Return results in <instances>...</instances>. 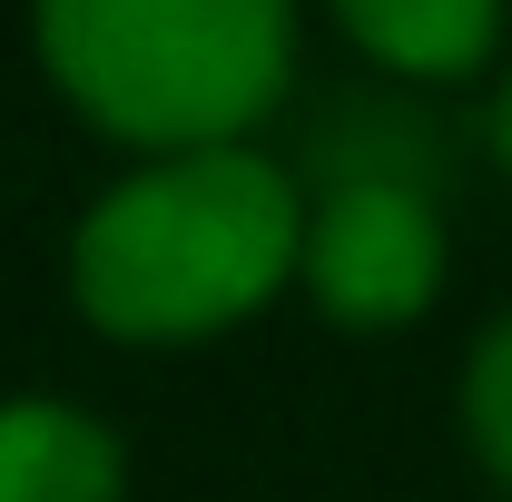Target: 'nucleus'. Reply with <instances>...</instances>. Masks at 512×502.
<instances>
[{"label": "nucleus", "instance_id": "obj_1", "mask_svg": "<svg viewBox=\"0 0 512 502\" xmlns=\"http://www.w3.org/2000/svg\"><path fill=\"white\" fill-rule=\"evenodd\" d=\"M306 256L296 188L247 148H197L128 178L79 227V306L109 335H207L276 296Z\"/></svg>", "mask_w": 512, "mask_h": 502}, {"label": "nucleus", "instance_id": "obj_2", "mask_svg": "<svg viewBox=\"0 0 512 502\" xmlns=\"http://www.w3.org/2000/svg\"><path fill=\"white\" fill-rule=\"evenodd\" d=\"M40 50L99 128L197 158L286 89V0H40Z\"/></svg>", "mask_w": 512, "mask_h": 502}, {"label": "nucleus", "instance_id": "obj_3", "mask_svg": "<svg viewBox=\"0 0 512 502\" xmlns=\"http://www.w3.org/2000/svg\"><path fill=\"white\" fill-rule=\"evenodd\" d=\"M444 276V227L414 178L345 168L306 217V286L335 325H404Z\"/></svg>", "mask_w": 512, "mask_h": 502}, {"label": "nucleus", "instance_id": "obj_4", "mask_svg": "<svg viewBox=\"0 0 512 502\" xmlns=\"http://www.w3.org/2000/svg\"><path fill=\"white\" fill-rule=\"evenodd\" d=\"M0 502H119V443L69 404H0Z\"/></svg>", "mask_w": 512, "mask_h": 502}, {"label": "nucleus", "instance_id": "obj_5", "mask_svg": "<svg viewBox=\"0 0 512 502\" xmlns=\"http://www.w3.org/2000/svg\"><path fill=\"white\" fill-rule=\"evenodd\" d=\"M335 20L375 50V60L414 69V79H463L493 50L503 0H335Z\"/></svg>", "mask_w": 512, "mask_h": 502}, {"label": "nucleus", "instance_id": "obj_6", "mask_svg": "<svg viewBox=\"0 0 512 502\" xmlns=\"http://www.w3.org/2000/svg\"><path fill=\"white\" fill-rule=\"evenodd\" d=\"M463 414H473V443H483V463L512 483V315L483 335V355H473V384H463Z\"/></svg>", "mask_w": 512, "mask_h": 502}, {"label": "nucleus", "instance_id": "obj_7", "mask_svg": "<svg viewBox=\"0 0 512 502\" xmlns=\"http://www.w3.org/2000/svg\"><path fill=\"white\" fill-rule=\"evenodd\" d=\"M493 148H503V168H512V79H503V99H493Z\"/></svg>", "mask_w": 512, "mask_h": 502}]
</instances>
